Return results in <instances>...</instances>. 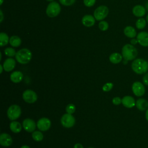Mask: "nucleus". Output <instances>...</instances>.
<instances>
[{
	"label": "nucleus",
	"mask_w": 148,
	"mask_h": 148,
	"mask_svg": "<svg viewBox=\"0 0 148 148\" xmlns=\"http://www.w3.org/2000/svg\"><path fill=\"white\" fill-rule=\"evenodd\" d=\"M0 16H1V17H0V22L2 23L3 20V14L2 13V10H0Z\"/></svg>",
	"instance_id": "nucleus-37"
},
{
	"label": "nucleus",
	"mask_w": 148,
	"mask_h": 148,
	"mask_svg": "<svg viewBox=\"0 0 148 148\" xmlns=\"http://www.w3.org/2000/svg\"><path fill=\"white\" fill-rule=\"evenodd\" d=\"M23 98L27 103H32L37 101L36 93L32 90H26L23 93Z\"/></svg>",
	"instance_id": "nucleus-8"
},
{
	"label": "nucleus",
	"mask_w": 148,
	"mask_h": 148,
	"mask_svg": "<svg viewBox=\"0 0 148 148\" xmlns=\"http://www.w3.org/2000/svg\"><path fill=\"white\" fill-rule=\"evenodd\" d=\"M82 23L85 27H91L94 25L95 23V18L91 14H86L82 17Z\"/></svg>",
	"instance_id": "nucleus-14"
},
{
	"label": "nucleus",
	"mask_w": 148,
	"mask_h": 148,
	"mask_svg": "<svg viewBox=\"0 0 148 148\" xmlns=\"http://www.w3.org/2000/svg\"><path fill=\"white\" fill-rule=\"evenodd\" d=\"M136 39L138 43L143 47L148 46V32L146 31L140 32L137 34Z\"/></svg>",
	"instance_id": "nucleus-12"
},
{
	"label": "nucleus",
	"mask_w": 148,
	"mask_h": 148,
	"mask_svg": "<svg viewBox=\"0 0 148 148\" xmlns=\"http://www.w3.org/2000/svg\"><path fill=\"white\" fill-rule=\"evenodd\" d=\"M37 127L41 131H46L51 127V121L46 117L40 118L37 122Z\"/></svg>",
	"instance_id": "nucleus-10"
},
{
	"label": "nucleus",
	"mask_w": 148,
	"mask_h": 148,
	"mask_svg": "<svg viewBox=\"0 0 148 148\" xmlns=\"http://www.w3.org/2000/svg\"><path fill=\"white\" fill-rule=\"evenodd\" d=\"M1 59H2V53H1V52L0 53V61L1 60Z\"/></svg>",
	"instance_id": "nucleus-43"
},
{
	"label": "nucleus",
	"mask_w": 148,
	"mask_h": 148,
	"mask_svg": "<svg viewBox=\"0 0 148 148\" xmlns=\"http://www.w3.org/2000/svg\"><path fill=\"white\" fill-rule=\"evenodd\" d=\"M123 106L127 108H131L135 105L136 102L133 97L131 96H125L122 98V102Z\"/></svg>",
	"instance_id": "nucleus-17"
},
{
	"label": "nucleus",
	"mask_w": 148,
	"mask_h": 148,
	"mask_svg": "<svg viewBox=\"0 0 148 148\" xmlns=\"http://www.w3.org/2000/svg\"><path fill=\"white\" fill-rule=\"evenodd\" d=\"M5 54L9 57H12L16 56V50L12 47H7L4 50Z\"/></svg>",
	"instance_id": "nucleus-27"
},
{
	"label": "nucleus",
	"mask_w": 148,
	"mask_h": 148,
	"mask_svg": "<svg viewBox=\"0 0 148 148\" xmlns=\"http://www.w3.org/2000/svg\"><path fill=\"white\" fill-rule=\"evenodd\" d=\"M0 69H1V71H0V73H2V72H3V65H0Z\"/></svg>",
	"instance_id": "nucleus-39"
},
{
	"label": "nucleus",
	"mask_w": 148,
	"mask_h": 148,
	"mask_svg": "<svg viewBox=\"0 0 148 148\" xmlns=\"http://www.w3.org/2000/svg\"><path fill=\"white\" fill-rule=\"evenodd\" d=\"M98 27L99 28L100 30L102 31H106L108 28H109V24L106 21L104 20H102L101 21L99 24H98Z\"/></svg>",
	"instance_id": "nucleus-28"
},
{
	"label": "nucleus",
	"mask_w": 148,
	"mask_h": 148,
	"mask_svg": "<svg viewBox=\"0 0 148 148\" xmlns=\"http://www.w3.org/2000/svg\"><path fill=\"white\" fill-rule=\"evenodd\" d=\"M32 137L34 140L36 142H40L43 140V135L42 133V132L39 131H35L32 132Z\"/></svg>",
	"instance_id": "nucleus-26"
},
{
	"label": "nucleus",
	"mask_w": 148,
	"mask_h": 148,
	"mask_svg": "<svg viewBox=\"0 0 148 148\" xmlns=\"http://www.w3.org/2000/svg\"><path fill=\"white\" fill-rule=\"evenodd\" d=\"M146 21L148 23V14L146 16Z\"/></svg>",
	"instance_id": "nucleus-42"
},
{
	"label": "nucleus",
	"mask_w": 148,
	"mask_h": 148,
	"mask_svg": "<svg viewBox=\"0 0 148 148\" xmlns=\"http://www.w3.org/2000/svg\"><path fill=\"white\" fill-rule=\"evenodd\" d=\"M13 140L10 135L6 133H2L0 135V144L4 147H8L12 145Z\"/></svg>",
	"instance_id": "nucleus-13"
},
{
	"label": "nucleus",
	"mask_w": 148,
	"mask_h": 148,
	"mask_svg": "<svg viewBox=\"0 0 148 148\" xmlns=\"http://www.w3.org/2000/svg\"><path fill=\"white\" fill-rule=\"evenodd\" d=\"M20 148H30V147L27 145H23Z\"/></svg>",
	"instance_id": "nucleus-40"
},
{
	"label": "nucleus",
	"mask_w": 148,
	"mask_h": 148,
	"mask_svg": "<svg viewBox=\"0 0 148 148\" xmlns=\"http://www.w3.org/2000/svg\"><path fill=\"white\" fill-rule=\"evenodd\" d=\"M146 9L148 10V2L146 3Z\"/></svg>",
	"instance_id": "nucleus-41"
},
{
	"label": "nucleus",
	"mask_w": 148,
	"mask_h": 148,
	"mask_svg": "<svg viewBox=\"0 0 148 148\" xmlns=\"http://www.w3.org/2000/svg\"><path fill=\"white\" fill-rule=\"evenodd\" d=\"M96 0H83L84 5L87 7H91L95 3Z\"/></svg>",
	"instance_id": "nucleus-32"
},
{
	"label": "nucleus",
	"mask_w": 148,
	"mask_h": 148,
	"mask_svg": "<svg viewBox=\"0 0 148 148\" xmlns=\"http://www.w3.org/2000/svg\"><path fill=\"white\" fill-rule=\"evenodd\" d=\"M60 121L63 127L65 128H71L75 123V119L71 114L66 113L63 114L61 117Z\"/></svg>",
	"instance_id": "nucleus-7"
},
{
	"label": "nucleus",
	"mask_w": 148,
	"mask_h": 148,
	"mask_svg": "<svg viewBox=\"0 0 148 148\" xmlns=\"http://www.w3.org/2000/svg\"><path fill=\"white\" fill-rule=\"evenodd\" d=\"M123 58L127 61L135 60L138 55L137 49L131 44L125 45L121 50Z\"/></svg>",
	"instance_id": "nucleus-2"
},
{
	"label": "nucleus",
	"mask_w": 148,
	"mask_h": 148,
	"mask_svg": "<svg viewBox=\"0 0 148 148\" xmlns=\"http://www.w3.org/2000/svg\"><path fill=\"white\" fill-rule=\"evenodd\" d=\"M3 1V0H1V5H2V4Z\"/></svg>",
	"instance_id": "nucleus-44"
},
{
	"label": "nucleus",
	"mask_w": 148,
	"mask_h": 148,
	"mask_svg": "<svg viewBox=\"0 0 148 148\" xmlns=\"http://www.w3.org/2000/svg\"><path fill=\"white\" fill-rule=\"evenodd\" d=\"M132 90L133 93L137 97H141L145 92V88L143 84L139 82H135L132 84Z\"/></svg>",
	"instance_id": "nucleus-9"
},
{
	"label": "nucleus",
	"mask_w": 148,
	"mask_h": 148,
	"mask_svg": "<svg viewBox=\"0 0 148 148\" xmlns=\"http://www.w3.org/2000/svg\"><path fill=\"white\" fill-rule=\"evenodd\" d=\"M130 42H131V44L132 45H136L137 43H138L137 39H134V38H132V39L131 40Z\"/></svg>",
	"instance_id": "nucleus-35"
},
{
	"label": "nucleus",
	"mask_w": 148,
	"mask_h": 148,
	"mask_svg": "<svg viewBox=\"0 0 148 148\" xmlns=\"http://www.w3.org/2000/svg\"><path fill=\"white\" fill-rule=\"evenodd\" d=\"M46 1H50V2H52V1H53L54 0H46Z\"/></svg>",
	"instance_id": "nucleus-45"
},
{
	"label": "nucleus",
	"mask_w": 148,
	"mask_h": 148,
	"mask_svg": "<svg viewBox=\"0 0 148 148\" xmlns=\"http://www.w3.org/2000/svg\"><path fill=\"white\" fill-rule=\"evenodd\" d=\"M145 117H146V119L148 121V109H147V110H146V114H145Z\"/></svg>",
	"instance_id": "nucleus-38"
},
{
	"label": "nucleus",
	"mask_w": 148,
	"mask_h": 148,
	"mask_svg": "<svg viewBox=\"0 0 148 148\" xmlns=\"http://www.w3.org/2000/svg\"><path fill=\"white\" fill-rule=\"evenodd\" d=\"M21 110L20 107L17 105H12L7 110V115L9 120L14 121L17 119L21 115Z\"/></svg>",
	"instance_id": "nucleus-6"
},
{
	"label": "nucleus",
	"mask_w": 148,
	"mask_h": 148,
	"mask_svg": "<svg viewBox=\"0 0 148 148\" xmlns=\"http://www.w3.org/2000/svg\"><path fill=\"white\" fill-rule=\"evenodd\" d=\"M146 8L140 5H135L132 9L133 14L138 17H142L146 14Z\"/></svg>",
	"instance_id": "nucleus-16"
},
{
	"label": "nucleus",
	"mask_w": 148,
	"mask_h": 148,
	"mask_svg": "<svg viewBox=\"0 0 148 148\" xmlns=\"http://www.w3.org/2000/svg\"><path fill=\"white\" fill-rule=\"evenodd\" d=\"M146 22H147L146 20L140 17L138 18L136 21V23H135L136 27L139 29H142L146 27Z\"/></svg>",
	"instance_id": "nucleus-25"
},
{
	"label": "nucleus",
	"mask_w": 148,
	"mask_h": 148,
	"mask_svg": "<svg viewBox=\"0 0 148 148\" xmlns=\"http://www.w3.org/2000/svg\"><path fill=\"white\" fill-rule=\"evenodd\" d=\"M76 0H59L60 3L64 6H69L72 5Z\"/></svg>",
	"instance_id": "nucleus-30"
},
{
	"label": "nucleus",
	"mask_w": 148,
	"mask_h": 148,
	"mask_svg": "<svg viewBox=\"0 0 148 148\" xmlns=\"http://www.w3.org/2000/svg\"><path fill=\"white\" fill-rule=\"evenodd\" d=\"M75 106L73 103H69L66 107V112L69 114H73L75 112Z\"/></svg>",
	"instance_id": "nucleus-29"
},
{
	"label": "nucleus",
	"mask_w": 148,
	"mask_h": 148,
	"mask_svg": "<svg viewBox=\"0 0 148 148\" xmlns=\"http://www.w3.org/2000/svg\"><path fill=\"white\" fill-rule=\"evenodd\" d=\"M109 13V9L105 5H101L94 12V17L97 21H102L106 17Z\"/></svg>",
	"instance_id": "nucleus-5"
},
{
	"label": "nucleus",
	"mask_w": 148,
	"mask_h": 148,
	"mask_svg": "<svg viewBox=\"0 0 148 148\" xmlns=\"http://www.w3.org/2000/svg\"><path fill=\"white\" fill-rule=\"evenodd\" d=\"M10 78L12 82L15 83H20L23 80V74L21 72L16 71L11 73Z\"/></svg>",
	"instance_id": "nucleus-18"
},
{
	"label": "nucleus",
	"mask_w": 148,
	"mask_h": 148,
	"mask_svg": "<svg viewBox=\"0 0 148 148\" xmlns=\"http://www.w3.org/2000/svg\"><path fill=\"white\" fill-rule=\"evenodd\" d=\"M124 35L129 38H134L136 36V31L132 26H127L124 29Z\"/></svg>",
	"instance_id": "nucleus-19"
},
{
	"label": "nucleus",
	"mask_w": 148,
	"mask_h": 148,
	"mask_svg": "<svg viewBox=\"0 0 148 148\" xmlns=\"http://www.w3.org/2000/svg\"><path fill=\"white\" fill-rule=\"evenodd\" d=\"M88 148H94V147H88Z\"/></svg>",
	"instance_id": "nucleus-46"
},
{
	"label": "nucleus",
	"mask_w": 148,
	"mask_h": 148,
	"mask_svg": "<svg viewBox=\"0 0 148 148\" xmlns=\"http://www.w3.org/2000/svg\"><path fill=\"white\" fill-rule=\"evenodd\" d=\"M10 130L14 133H19L22 129L21 124L16 121H12L9 125Z\"/></svg>",
	"instance_id": "nucleus-21"
},
{
	"label": "nucleus",
	"mask_w": 148,
	"mask_h": 148,
	"mask_svg": "<svg viewBox=\"0 0 148 148\" xmlns=\"http://www.w3.org/2000/svg\"><path fill=\"white\" fill-rule=\"evenodd\" d=\"M15 58L17 61L20 64H26L31 61L32 58V53L29 49L23 48L16 52Z\"/></svg>",
	"instance_id": "nucleus-3"
},
{
	"label": "nucleus",
	"mask_w": 148,
	"mask_h": 148,
	"mask_svg": "<svg viewBox=\"0 0 148 148\" xmlns=\"http://www.w3.org/2000/svg\"><path fill=\"white\" fill-rule=\"evenodd\" d=\"M61 12V6L60 4L55 1L51 2L47 6L46 13L49 17L53 18L57 16Z\"/></svg>",
	"instance_id": "nucleus-4"
},
{
	"label": "nucleus",
	"mask_w": 148,
	"mask_h": 148,
	"mask_svg": "<svg viewBox=\"0 0 148 148\" xmlns=\"http://www.w3.org/2000/svg\"><path fill=\"white\" fill-rule=\"evenodd\" d=\"M135 105L139 110L143 111L147 109L148 102L143 98H139L136 101Z\"/></svg>",
	"instance_id": "nucleus-20"
},
{
	"label": "nucleus",
	"mask_w": 148,
	"mask_h": 148,
	"mask_svg": "<svg viewBox=\"0 0 148 148\" xmlns=\"http://www.w3.org/2000/svg\"><path fill=\"white\" fill-rule=\"evenodd\" d=\"M113 87V84L112 83H106L102 87V90L105 92H108L110 91Z\"/></svg>",
	"instance_id": "nucleus-31"
},
{
	"label": "nucleus",
	"mask_w": 148,
	"mask_h": 148,
	"mask_svg": "<svg viewBox=\"0 0 148 148\" xmlns=\"http://www.w3.org/2000/svg\"><path fill=\"white\" fill-rule=\"evenodd\" d=\"M121 102H122V99H121L120 97H114L112 99V102L115 105H120L121 103Z\"/></svg>",
	"instance_id": "nucleus-33"
},
{
	"label": "nucleus",
	"mask_w": 148,
	"mask_h": 148,
	"mask_svg": "<svg viewBox=\"0 0 148 148\" xmlns=\"http://www.w3.org/2000/svg\"><path fill=\"white\" fill-rule=\"evenodd\" d=\"M143 82L145 85L148 86V73H146L143 77Z\"/></svg>",
	"instance_id": "nucleus-34"
},
{
	"label": "nucleus",
	"mask_w": 148,
	"mask_h": 148,
	"mask_svg": "<svg viewBox=\"0 0 148 148\" xmlns=\"http://www.w3.org/2000/svg\"><path fill=\"white\" fill-rule=\"evenodd\" d=\"M73 148H83V146L80 143H76L75 145Z\"/></svg>",
	"instance_id": "nucleus-36"
},
{
	"label": "nucleus",
	"mask_w": 148,
	"mask_h": 148,
	"mask_svg": "<svg viewBox=\"0 0 148 148\" xmlns=\"http://www.w3.org/2000/svg\"><path fill=\"white\" fill-rule=\"evenodd\" d=\"M9 38L8 35L5 32H1L0 33V46L3 47L6 45L9 42Z\"/></svg>",
	"instance_id": "nucleus-24"
},
{
	"label": "nucleus",
	"mask_w": 148,
	"mask_h": 148,
	"mask_svg": "<svg viewBox=\"0 0 148 148\" xmlns=\"http://www.w3.org/2000/svg\"><path fill=\"white\" fill-rule=\"evenodd\" d=\"M132 69L137 74L145 73L148 70V62L142 58L135 59L131 64Z\"/></svg>",
	"instance_id": "nucleus-1"
},
{
	"label": "nucleus",
	"mask_w": 148,
	"mask_h": 148,
	"mask_svg": "<svg viewBox=\"0 0 148 148\" xmlns=\"http://www.w3.org/2000/svg\"><path fill=\"white\" fill-rule=\"evenodd\" d=\"M123 58L122 55L119 53H113L109 56V61L114 64L120 63Z\"/></svg>",
	"instance_id": "nucleus-22"
},
{
	"label": "nucleus",
	"mask_w": 148,
	"mask_h": 148,
	"mask_svg": "<svg viewBox=\"0 0 148 148\" xmlns=\"http://www.w3.org/2000/svg\"><path fill=\"white\" fill-rule=\"evenodd\" d=\"M36 124L31 119L27 118L23 121V127L28 132H32L35 131L36 127Z\"/></svg>",
	"instance_id": "nucleus-11"
},
{
	"label": "nucleus",
	"mask_w": 148,
	"mask_h": 148,
	"mask_svg": "<svg viewBox=\"0 0 148 148\" xmlns=\"http://www.w3.org/2000/svg\"><path fill=\"white\" fill-rule=\"evenodd\" d=\"M9 43L12 46L14 47H17L20 46L21 43V40L19 36L13 35L10 37Z\"/></svg>",
	"instance_id": "nucleus-23"
},
{
	"label": "nucleus",
	"mask_w": 148,
	"mask_h": 148,
	"mask_svg": "<svg viewBox=\"0 0 148 148\" xmlns=\"http://www.w3.org/2000/svg\"><path fill=\"white\" fill-rule=\"evenodd\" d=\"M3 69L6 72L12 71L16 66V61L12 58H8L5 60L3 63Z\"/></svg>",
	"instance_id": "nucleus-15"
}]
</instances>
